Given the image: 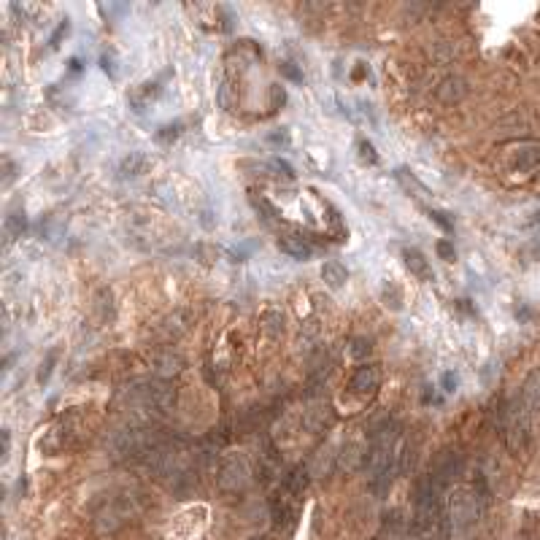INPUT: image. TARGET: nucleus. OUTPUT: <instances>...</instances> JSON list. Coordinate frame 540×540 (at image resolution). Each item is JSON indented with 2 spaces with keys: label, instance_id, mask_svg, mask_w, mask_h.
Here are the masks:
<instances>
[{
  "label": "nucleus",
  "instance_id": "obj_32",
  "mask_svg": "<svg viewBox=\"0 0 540 540\" xmlns=\"http://www.w3.org/2000/svg\"><path fill=\"white\" fill-rule=\"evenodd\" d=\"M65 33H68V22H62V25L55 30V35L49 38V49H57V41L62 38V35H65Z\"/></svg>",
  "mask_w": 540,
  "mask_h": 540
},
{
  "label": "nucleus",
  "instance_id": "obj_34",
  "mask_svg": "<svg viewBox=\"0 0 540 540\" xmlns=\"http://www.w3.org/2000/svg\"><path fill=\"white\" fill-rule=\"evenodd\" d=\"M273 100H276V103H284V100H286L284 89H281V86H279V84L273 86Z\"/></svg>",
  "mask_w": 540,
  "mask_h": 540
},
{
  "label": "nucleus",
  "instance_id": "obj_16",
  "mask_svg": "<svg viewBox=\"0 0 540 540\" xmlns=\"http://www.w3.org/2000/svg\"><path fill=\"white\" fill-rule=\"evenodd\" d=\"M395 176H398V181H400L403 186H405V189H411L413 198H429L427 186L422 184V181H416L411 171H405V168H398V171H395Z\"/></svg>",
  "mask_w": 540,
  "mask_h": 540
},
{
  "label": "nucleus",
  "instance_id": "obj_9",
  "mask_svg": "<svg viewBox=\"0 0 540 540\" xmlns=\"http://www.w3.org/2000/svg\"><path fill=\"white\" fill-rule=\"evenodd\" d=\"M305 486H308V470L305 468H292L281 481V489L289 497H300L305 492Z\"/></svg>",
  "mask_w": 540,
  "mask_h": 540
},
{
  "label": "nucleus",
  "instance_id": "obj_30",
  "mask_svg": "<svg viewBox=\"0 0 540 540\" xmlns=\"http://www.w3.org/2000/svg\"><path fill=\"white\" fill-rule=\"evenodd\" d=\"M254 208H259V211L265 213V219H279V213H276V208H273L270 203H265L262 198H257V200H254Z\"/></svg>",
  "mask_w": 540,
  "mask_h": 540
},
{
  "label": "nucleus",
  "instance_id": "obj_10",
  "mask_svg": "<svg viewBox=\"0 0 540 540\" xmlns=\"http://www.w3.org/2000/svg\"><path fill=\"white\" fill-rule=\"evenodd\" d=\"M322 281H325L332 292H338V289H343L346 281H349V270L343 268L341 262H325V265H322Z\"/></svg>",
  "mask_w": 540,
  "mask_h": 540
},
{
  "label": "nucleus",
  "instance_id": "obj_20",
  "mask_svg": "<svg viewBox=\"0 0 540 540\" xmlns=\"http://www.w3.org/2000/svg\"><path fill=\"white\" fill-rule=\"evenodd\" d=\"M359 159L368 162V165H378V162H381V157H378V152H376V146H373L368 138L359 141Z\"/></svg>",
  "mask_w": 540,
  "mask_h": 540
},
{
  "label": "nucleus",
  "instance_id": "obj_8",
  "mask_svg": "<svg viewBox=\"0 0 540 540\" xmlns=\"http://www.w3.org/2000/svg\"><path fill=\"white\" fill-rule=\"evenodd\" d=\"M403 259H405V268L411 270L419 281H432V268H429V259L424 257V252L411 246V249L403 252Z\"/></svg>",
  "mask_w": 540,
  "mask_h": 540
},
{
  "label": "nucleus",
  "instance_id": "obj_35",
  "mask_svg": "<svg viewBox=\"0 0 540 540\" xmlns=\"http://www.w3.org/2000/svg\"><path fill=\"white\" fill-rule=\"evenodd\" d=\"M0 438H3V456L9 454V443H11V435H9V429H3L0 432Z\"/></svg>",
  "mask_w": 540,
  "mask_h": 540
},
{
  "label": "nucleus",
  "instance_id": "obj_24",
  "mask_svg": "<svg viewBox=\"0 0 540 540\" xmlns=\"http://www.w3.org/2000/svg\"><path fill=\"white\" fill-rule=\"evenodd\" d=\"M232 89H235V86L230 84V81H225V84H222V89H219V103H222V108H225V111H232V108H235Z\"/></svg>",
  "mask_w": 540,
  "mask_h": 540
},
{
  "label": "nucleus",
  "instance_id": "obj_36",
  "mask_svg": "<svg viewBox=\"0 0 540 540\" xmlns=\"http://www.w3.org/2000/svg\"><path fill=\"white\" fill-rule=\"evenodd\" d=\"M71 71H73V73L81 71V62H79V60H71Z\"/></svg>",
  "mask_w": 540,
  "mask_h": 540
},
{
  "label": "nucleus",
  "instance_id": "obj_25",
  "mask_svg": "<svg viewBox=\"0 0 540 540\" xmlns=\"http://www.w3.org/2000/svg\"><path fill=\"white\" fill-rule=\"evenodd\" d=\"M281 73H284L289 81H295V84H303V71L295 68L292 62H281Z\"/></svg>",
  "mask_w": 540,
  "mask_h": 540
},
{
  "label": "nucleus",
  "instance_id": "obj_15",
  "mask_svg": "<svg viewBox=\"0 0 540 540\" xmlns=\"http://www.w3.org/2000/svg\"><path fill=\"white\" fill-rule=\"evenodd\" d=\"M284 325H286V316L284 311H279V308H270L265 316H262V327L268 332L270 338H279L281 332H284Z\"/></svg>",
  "mask_w": 540,
  "mask_h": 540
},
{
  "label": "nucleus",
  "instance_id": "obj_23",
  "mask_svg": "<svg viewBox=\"0 0 540 540\" xmlns=\"http://www.w3.org/2000/svg\"><path fill=\"white\" fill-rule=\"evenodd\" d=\"M427 213H429V219H432L435 225H441V227L446 230V232H451V230H454V219H451V216H449L446 211H438V208H429Z\"/></svg>",
  "mask_w": 540,
  "mask_h": 540
},
{
  "label": "nucleus",
  "instance_id": "obj_3",
  "mask_svg": "<svg viewBox=\"0 0 540 540\" xmlns=\"http://www.w3.org/2000/svg\"><path fill=\"white\" fill-rule=\"evenodd\" d=\"M252 481V470L243 456H227L219 468V486L225 492H243Z\"/></svg>",
  "mask_w": 540,
  "mask_h": 540
},
{
  "label": "nucleus",
  "instance_id": "obj_37",
  "mask_svg": "<svg viewBox=\"0 0 540 540\" xmlns=\"http://www.w3.org/2000/svg\"><path fill=\"white\" fill-rule=\"evenodd\" d=\"M254 540H259V538H254Z\"/></svg>",
  "mask_w": 540,
  "mask_h": 540
},
{
  "label": "nucleus",
  "instance_id": "obj_7",
  "mask_svg": "<svg viewBox=\"0 0 540 540\" xmlns=\"http://www.w3.org/2000/svg\"><path fill=\"white\" fill-rule=\"evenodd\" d=\"M152 365H154L157 376L162 378V381H171L173 376H179L181 368H184V359L176 354V351H162V354H157L152 359Z\"/></svg>",
  "mask_w": 540,
  "mask_h": 540
},
{
  "label": "nucleus",
  "instance_id": "obj_13",
  "mask_svg": "<svg viewBox=\"0 0 540 540\" xmlns=\"http://www.w3.org/2000/svg\"><path fill=\"white\" fill-rule=\"evenodd\" d=\"M540 165V146L538 143H527L516 152V168L519 171H532Z\"/></svg>",
  "mask_w": 540,
  "mask_h": 540
},
{
  "label": "nucleus",
  "instance_id": "obj_5",
  "mask_svg": "<svg viewBox=\"0 0 540 540\" xmlns=\"http://www.w3.org/2000/svg\"><path fill=\"white\" fill-rule=\"evenodd\" d=\"M378 384H381V370L376 365H362L349 378V392L356 395V398H370V395H376Z\"/></svg>",
  "mask_w": 540,
  "mask_h": 540
},
{
  "label": "nucleus",
  "instance_id": "obj_4",
  "mask_svg": "<svg viewBox=\"0 0 540 540\" xmlns=\"http://www.w3.org/2000/svg\"><path fill=\"white\" fill-rule=\"evenodd\" d=\"M143 403L152 405V408L159 413H173L176 411V403H179V395H176L171 381H162V378H159V381L146 384V389H143Z\"/></svg>",
  "mask_w": 540,
  "mask_h": 540
},
{
  "label": "nucleus",
  "instance_id": "obj_26",
  "mask_svg": "<svg viewBox=\"0 0 540 540\" xmlns=\"http://www.w3.org/2000/svg\"><path fill=\"white\" fill-rule=\"evenodd\" d=\"M435 252H438V257H441V259H446V262H454L456 252H454V246H451L449 241H438Z\"/></svg>",
  "mask_w": 540,
  "mask_h": 540
},
{
  "label": "nucleus",
  "instance_id": "obj_19",
  "mask_svg": "<svg viewBox=\"0 0 540 540\" xmlns=\"http://www.w3.org/2000/svg\"><path fill=\"white\" fill-rule=\"evenodd\" d=\"M454 86H465V81L462 79H446L441 86V100H459L462 95H465V89H454Z\"/></svg>",
  "mask_w": 540,
  "mask_h": 540
},
{
  "label": "nucleus",
  "instance_id": "obj_2",
  "mask_svg": "<svg viewBox=\"0 0 540 540\" xmlns=\"http://www.w3.org/2000/svg\"><path fill=\"white\" fill-rule=\"evenodd\" d=\"M481 513V500L476 497L473 489H456L449 497V524L451 527H468L478 519Z\"/></svg>",
  "mask_w": 540,
  "mask_h": 540
},
{
  "label": "nucleus",
  "instance_id": "obj_11",
  "mask_svg": "<svg viewBox=\"0 0 540 540\" xmlns=\"http://www.w3.org/2000/svg\"><path fill=\"white\" fill-rule=\"evenodd\" d=\"M522 400L527 403V408L532 411V416L540 411V370H535L524 384V392H522Z\"/></svg>",
  "mask_w": 540,
  "mask_h": 540
},
{
  "label": "nucleus",
  "instance_id": "obj_27",
  "mask_svg": "<svg viewBox=\"0 0 540 540\" xmlns=\"http://www.w3.org/2000/svg\"><path fill=\"white\" fill-rule=\"evenodd\" d=\"M441 384H443V392H456V386H459V376H456V373H443Z\"/></svg>",
  "mask_w": 540,
  "mask_h": 540
},
{
  "label": "nucleus",
  "instance_id": "obj_12",
  "mask_svg": "<svg viewBox=\"0 0 540 540\" xmlns=\"http://www.w3.org/2000/svg\"><path fill=\"white\" fill-rule=\"evenodd\" d=\"M279 249L284 252V254H289L292 259H300V262H308L311 259V246L305 241H300V238H281L279 241Z\"/></svg>",
  "mask_w": 540,
  "mask_h": 540
},
{
  "label": "nucleus",
  "instance_id": "obj_33",
  "mask_svg": "<svg viewBox=\"0 0 540 540\" xmlns=\"http://www.w3.org/2000/svg\"><path fill=\"white\" fill-rule=\"evenodd\" d=\"M100 65H103V71H108V73H111V79H116V68H114V60L108 57V55H103V57H100Z\"/></svg>",
  "mask_w": 540,
  "mask_h": 540
},
{
  "label": "nucleus",
  "instance_id": "obj_22",
  "mask_svg": "<svg viewBox=\"0 0 540 540\" xmlns=\"http://www.w3.org/2000/svg\"><path fill=\"white\" fill-rule=\"evenodd\" d=\"M25 225H28V222H25V213H22V211L11 213V216L6 219V238H9L11 232H16V235H19V232L25 230Z\"/></svg>",
  "mask_w": 540,
  "mask_h": 540
},
{
  "label": "nucleus",
  "instance_id": "obj_28",
  "mask_svg": "<svg viewBox=\"0 0 540 540\" xmlns=\"http://www.w3.org/2000/svg\"><path fill=\"white\" fill-rule=\"evenodd\" d=\"M270 168H273V171H281L286 179H295V171H292V165H289V162H284V159H279V157L270 162Z\"/></svg>",
  "mask_w": 540,
  "mask_h": 540
},
{
  "label": "nucleus",
  "instance_id": "obj_1",
  "mask_svg": "<svg viewBox=\"0 0 540 540\" xmlns=\"http://www.w3.org/2000/svg\"><path fill=\"white\" fill-rule=\"evenodd\" d=\"M500 424H502V438L508 443V449L511 451H524L527 443H529V435H532V411L527 408L522 395L502 405Z\"/></svg>",
  "mask_w": 540,
  "mask_h": 540
},
{
  "label": "nucleus",
  "instance_id": "obj_17",
  "mask_svg": "<svg viewBox=\"0 0 540 540\" xmlns=\"http://www.w3.org/2000/svg\"><path fill=\"white\" fill-rule=\"evenodd\" d=\"M181 128H184V122H171V125H162V128L154 133V141L162 143V146H171V143L181 135Z\"/></svg>",
  "mask_w": 540,
  "mask_h": 540
},
{
  "label": "nucleus",
  "instance_id": "obj_29",
  "mask_svg": "<svg viewBox=\"0 0 540 540\" xmlns=\"http://www.w3.org/2000/svg\"><path fill=\"white\" fill-rule=\"evenodd\" d=\"M368 354H370V341H362V338H356L354 349H351V356L362 359V356H368Z\"/></svg>",
  "mask_w": 540,
  "mask_h": 540
},
{
  "label": "nucleus",
  "instance_id": "obj_18",
  "mask_svg": "<svg viewBox=\"0 0 540 540\" xmlns=\"http://www.w3.org/2000/svg\"><path fill=\"white\" fill-rule=\"evenodd\" d=\"M57 359H60V346H55V349L46 354V359H43L41 370H38V384H49V378H52V373H55Z\"/></svg>",
  "mask_w": 540,
  "mask_h": 540
},
{
  "label": "nucleus",
  "instance_id": "obj_6",
  "mask_svg": "<svg viewBox=\"0 0 540 540\" xmlns=\"http://www.w3.org/2000/svg\"><path fill=\"white\" fill-rule=\"evenodd\" d=\"M152 168V159L149 154H143V152H130L128 157H122V162H119V179H138L143 173Z\"/></svg>",
  "mask_w": 540,
  "mask_h": 540
},
{
  "label": "nucleus",
  "instance_id": "obj_14",
  "mask_svg": "<svg viewBox=\"0 0 540 540\" xmlns=\"http://www.w3.org/2000/svg\"><path fill=\"white\" fill-rule=\"evenodd\" d=\"M270 516L276 519L279 527H292V522H295V508H292L284 497H273V502H270Z\"/></svg>",
  "mask_w": 540,
  "mask_h": 540
},
{
  "label": "nucleus",
  "instance_id": "obj_31",
  "mask_svg": "<svg viewBox=\"0 0 540 540\" xmlns=\"http://www.w3.org/2000/svg\"><path fill=\"white\" fill-rule=\"evenodd\" d=\"M268 141H270V143H281V146H289V133H286V130L281 128L279 133H270Z\"/></svg>",
  "mask_w": 540,
  "mask_h": 540
},
{
  "label": "nucleus",
  "instance_id": "obj_21",
  "mask_svg": "<svg viewBox=\"0 0 540 540\" xmlns=\"http://www.w3.org/2000/svg\"><path fill=\"white\" fill-rule=\"evenodd\" d=\"M195 254H198V259L203 265H213L216 257H219V249L211 246V243H198V246H195Z\"/></svg>",
  "mask_w": 540,
  "mask_h": 540
}]
</instances>
